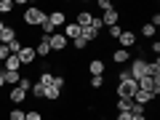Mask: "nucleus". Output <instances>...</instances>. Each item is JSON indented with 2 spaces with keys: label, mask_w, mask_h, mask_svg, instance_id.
<instances>
[{
  "label": "nucleus",
  "mask_w": 160,
  "mask_h": 120,
  "mask_svg": "<svg viewBox=\"0 0 160 120\" xmlns=\"http://www.w3.org/2000/svg\"><path fill=\"white\" fill-rule=\"evenodd\" d=\"M139 91V83L136 80L131 78V75H128V69H123V72L118 75V99H131L133 102V93Z\"/></svg>",
  "instance_id": "1"
},
{
  "label": "nucleus",
  "mask_w": 160,
  "mask_h": 120,
  "mask_svg": "<svg viewBox=\"0 0 160 120\" xmlns=\"http://www.w3.org/2000/svg\"><path fill=\"white\" fill-rule=\"evenodd\" d=\"M46 16H48V13L43 11V8H27L24 16H22V22L27 24V27H40V24L46 22Z\"/></svg>",
  "instance_id": "2"
},
{
  "label": "nucleus",
  "mask_w": 160,
  "mask_h": 120,
  "mask_svg": "<svg viewBox=\"0 0 160 120\" xmlns=\"http://www.w3.org/2000/svg\"><path fill=\"white\" fill-rule=\"evenodd\" d=\"M16 56H19V62H22V67H29V64H35V59H38V56H35V48L27 46V43L22 46V51H19Z\"/></svg>",
  "instance_id": "3"
},
{
  "label": "nucleus",
  "mask_w": 160,
  "mask_h": 120,
  "mask_svg": "<svg viewBox=\"0 0 160 120\" xmlns=\"http://www.w3.org/2000/svg\"><path fill=\"white\" fill-rule=\"evenodd\" d=\"M118 43H120V48L131 51V48L136 46V32H133V29H123V35L118 38Z\"/></svg>",
  "instance_id": "4"
},
{
  "label": "nucleus",
  "mask_w": 160,
  "mask_h": 120,
  "mask_svg": "<svg viewBox=\"0 0 160 120\" xmlns=\"http://www.w3.org/2000/svg\"><path fill=\"white\" fill-rule=\"evenodd\" d=\"M62 35H64L67 40H78L80 35H83V27H80V24H75V22H67V24L62 27Z\"/></svg>",
  "instance_id": "5"
},
{
  "label": "nucleus",
  "mask_w": 160,
  "mask_h": 120,
  "mask_svg": "<svg viewBox=\"0 0 160 120\" xmlns=\"http://www.w3.org/2000/svg\"><path fill=\"white\" fill-rule=\"evenodd\" d=\"M128 75H131L133 80L144 78V75H147V62H144V59H136V62L131 64V69H128Z\"/></svg>",
  "instance_id": "6"
},
{
  "label": "nucleus",
  "mask_w": 160,
  "mask_h": 120,
  "mask_svg": "<svg viewBox=\"0 0 160 120\" xmlns=\"http://www.w3.org/2000/svg\"><path fill=\"white\" fill-rule=\"evenodd\" d=\"M102 24L104 27H115V24H120V11L118 8H109V11H104V16H102Z\"/></svg>",
  "instance_id": "7"
},
{
  "label": "nucleus",
  "mask_w": 160,
  "mask_h": 120,
  "mask_svg": "<svg viewBox=\"0 0 160 120\" xmlns=\"http://www.w3.org/2000/svg\"><path fill=\"white\" fill-rule=\"evenodd\" d=\"M67 43H69V40L64 38L62 32H56V35H51V38H48V46H51V51H64V48H67Z\"/></svg>",
  "instance_id": "8"
},
{
  "label": "nucleus",
  "mask_w": 160,
  "mask_h": 120,
  "mask_svg": "<svg viewBox=\"0 0 160 120\" xmlns=\"http://www.w3.org/2000/svg\"><path fill=\"white\" fill-rule=\"evenodd\" d=\"M48 22H51L56 29H62L64 24H67V16H64V11H62V8H53V11L48 13Z\"/></svg>",
  "instance_id": "9"
},
{
  "label": "nucleus",
  "mask_w": 160,
  "mask_h": 120,
  "mask_svg": "<svg viewBox=\"0 0 160 120\" xmlns=\"http://www.w3.org/2000/svg\"><path fill=\"white\" fill-rule=\"evenodd\" d=\"M48 53H51V46H48V38H40V43L35 46V56H38V59H48Z\"/></svg>",
  "instance_id": "10"
},
{
  "label": "nucleus",
  "mask_w": 160,
  "mask_h": 120,
  "mask_svg": "<svg viewBox=\"0 0 160 120\" xmlns=\"http://www.w3.org/2000/svg\"><path fill=\"white\" fill-rule=\"evenodd\" d=\"M8 99H11V104H16V107H19V104H22L24 99H27V91H22L19 86H13L11 91H8Z\"/></svg>",
  "instance_id": "11"
},
{
  "label": "nucleus",
  "mask_w": 160,
  "mask_h": 120,
  "mask_svg": "<svg viewBox=\"0 0 160 120\" xmlns=\"http://www.w3.org/2000/svg\"><path fill=\"white\" fill-rule=\"evenodd\" d=\"M149 102H155V96L149 91H136L133 93V104H142V107H147Z\"/></svg>",
  "instance_id": "12"
},
{
  "label": "nucleus",
  "mask_w": 160,
  "mask_h": 120,
  "mask_svg": "<svg viewBox=\"0 0 160 120\" xmlns=\"http://www.w3.org/2000/svg\"><path fill=\"white\" fill-rule=\"evenodd\" d=\"M3 69H6V72H19V69H22V62H19V56H8L6 62H3Z\"/></svg>",
  "instance_id": "13"
},
{
  "label": "nucleus",
  "mask_w": 160,
  "mask_h": 120,
  "mask_svg": "<svg viewBox=\"0 0 160 120\" xmlns=\"http://www.w3.org/2000/svg\"><path fill=\"white\" fill-rule=\"evenodd\" d=\"M11 40H16V29L13 27H3V32H0V46H8Z\"/></svg>",
  "instance_id": "14"
},
{
  "label": "nucleus",
  "mask_w": 160,
  "mask_h": 120,
  "mask_svg": "<svg viewBox=\"0 0 160 120\" xmlns=\"http://www.w3.org/2000/svg\"><path fill=\"white\" fill-rule=\"evenodd\" d=\"M128 59H131V51H126V48H118V51H112V62H115V64H126Z\"/></svg>",
  "instance_id": "15"
},
{
  "label": "nucleus",
  "mask_w": 160,
  "mask_h": 120,
  "mask_svg": "<svg viewBox=\"0 0 160 120\" xmlns=\"http://www.w3.org/2000/svg\"><path fill=\"white\" fill-rule=\"evenodd\" d=\"M88 72H91V78L93 75H102L104 72V62L102 59H91V62H88Z\"/></svg>",
  "instance_id": "16"
},
{
  "label": "nucleus",
  "mask_w": 160,
  "mask_h": 120,
  "mask_svg": "<svg viewBox=\"0 0 160 120\" xmlns=\"http://www.w3.org/2000/svg\"><path fill=\"white\" fill-rule=\"evenodd\" d=\"M40 86H46V88H51L53 86V72H48V67L46 69H40V80H38Z\"/></svg>",
  "instance_id": "17"
},
{
  "label": "nucleus",
  "mask_w": 160,
  "mask_h": 120,
  "mask_svg": "<svg viewBox=\"0 0 160 120\" xmlns=\"http://www.w3.org/2000/svg\"><path fill=\"white\" fill-rule=\"evenodd\" d=\"M91 19H93L91 11H80L78 19H75V24H80V27H88V24H91Z\"/></svg>",
  "instance_id": "18"
},
{
  "label": "nucleus",
  "mask_w": 160,
  "mask_h": 120,
  "mask_svg": "<svg viewBox=\"0 0 160 120\" xmlns=\"http://www.w3.org/2000/svg\"><path fill=\"white\" fill-rule=\"evenodd\" d=\"M29 93H32L35 99H46V86H40V83H32V88H29Z\"/></svg>",
  "instance_id": "19"
},
{
  "label": "nucleus",
  "mask_w": 160,
  "mask_h": 120,
  "mask_svg": "<svg viewBox=\"0 0 160 120\" xmlns=\"http://www.w3.org/2000/svg\"><path fill=\"white\" fill-rule=\"evenodd\" d=\"M40 29H43V38H51V35H56V27L48 22V16H46V22L40 24Z\"/></svg>",
  "instance_id": "20"
},
{
  "label": "nucleus",
  "mask_w": 160,
  "mask_h": 120,
  "mask_svg": "<svg viewBox=\"0 0 160 120\" xmlns=\"http://www.w3.org/2000/svg\"><path fill=\"white\" fill-rule=\"evenodd\" d=\"M115 107H118V112H131L133 102H131V99H118V104H115Z\"/></svg>",
  "instance_id": "21"
},
{
  "label": "nucleus",
  "mask_w": 160,
  "mask_h": 120,
  "mask_svg": "<svg viewBox=\"0 0 160 120\" xmlns=\"http://www.w3.org/2000/svg\"><path fill=\"white\" fill-rule=\"evenodd\" d=\"M22 46H24V43H22V40H19V38H16V40H11V43H8L6 48H8V53H11V56H16V53L22 51Z\"/></svg>",
  "instance_id": "22"
},
{
  "label": "nucleus",
  "mask_w": 160,
  "mask_h": 120,
  "mask_svg": "<svg viewBox=\"0 0 160 120\" xmlns=\"http://www.w3.org/2000/svg\"><path fill=\"white\" fill-rule=\"evenodd\" d=\"M80 38L86 40V43H91V40L99 38V32H96V29H91V27H83V35H80Z\"/></svg>",
  "instance_id": "23"
},
{
  "label": "nucleus",
  "mask_w": 160,
  "mask_h": 120,
  "mask_svg": "<svg viewBox=\"0 0 160 120\" xmlns=\"http://www.w3.org/2000/svg\"><path fill=\"white\" fill-rule=\"evenodd\" d=\"M3 75H6V83H8V86H16V83H19V78H22V72H6V69H3Z\"/></svg>",
  "instance_id": "24"
},
{
  "label": "nucleus",
  "mask_w": 160,
  "mask_h": 120,
  "mask_svg": "<svg viewBox=\"0 0 160 120\" xmlns=\"http://www.w3.org/2000/svg\"><path fill=\"white\" fill-rule=\"evenodd\" d=\"M59 96H62V88H56V86L46 88V99H48V102H56Z\"/></svg>",
  "instance_id": "25"
},
{
  "label": "nucleus",
  "mask_w": 160,
  "mask_h": 120,
  "mask_svg": "<svg viewBox=\"0 0 160 120\" xmlns=\"http://www.w3.org/2000/svg\"><path fill=\"white\" fill-rule=\"evenodd\" d=\"M13 6H16L13 0H0V16H6V13H11V11H13Z\"/></svg>",
  "instance_id": "26"
},
{
  "label": "nucleus",
  "mask_w": 160,
  "mask_h": 120,
  "mask_svg": "<svg viewBox=\"0 0 160 120\" xmlns=\"http://www.w3.org/2000/svg\"><path fill=\"white\" fill-rule=\"evenodd\" d=\"M107 35H109L112 40H118L120 35H123V27H120V24H115V27H107Z\"/></svg>",
  "instance_id": "27"
},
{
  "label": "nucleus",
  "mask_w": 160,
  "mask_h": 120,
  "mask_svg": "<svg viewBox=\"0 0 160 120\" xmlns=\"http://www.w3.org/2000/svg\"><path fill=\"white\" fill-rule=\"evenodd\" d=\"M24 115H27V112H24V109H19V107H13L11 112H8V120H24Z\"/></svg>",
  "instance_id": "28"
},
{
  "label": "nucleus",
  "mask_w": 160,
  "mask_h": 120,
  "mask_svg": "<svg viewBox=\"0 0 160 120\" xmlns=\"http://www.w3.org/2000/svg\"><path fill=\"white\" fill-rule=\"evenodd\" d=\"M16 86L22 88V91H27V93H29V88H32V80H29V78H24V75H22V78H19V83H16Z\"/></svg>",
  "instance_id": "29"
},
{
  "label": "nucleus",
  "mask_w": 160,
  "mask_h": 120,
  "mask_svg": "<svg viewBox=\"0 0 160 120\" xmlns=\"http://www.w3.org/2000/svg\"><path fill=\"white\" fill-rule=\"evenodd\" d=\"M91 88H93V91L104 88V78H102V75H93V78H91Z\"/></svg>",
  "instance_id": "30"
},
{
  "label": "nucleus",
  "mask_w": 160,
  "mask_h": 120,
  "mask_svg": "<svg viewBox=\"0 0 160 120\" xmlns=\"http://www.w3.org/2000/svg\"><path fill=\"white\" fill-rule=\"evenodd\" d=\"M155 32H158V29H155V27H152L149 22H147V24L142 27V35H144V38H155Z\"/></svg>",
  "instance_id": "31"
},
{
  "label": "nucleus",
  "mask_w": 160,
  "mask_h": 120,
  "mask_svg": "<svg viewBox=\"0 0 160 120\" xmlns=\"http://www.w3.org/2000/svg\"><path fill=\"white\" fill-rule=\"evenodd\" d=\"M24 120H43V115H40L38 109H29V112L24 115Z\"/></svg>",
  "instance_id": "32"
},
{
  "label": "nucleus",
  "mask_w": 160,
  "mask_h": 120,
  "mask_svg": "<svg viewBox=\"0 0 160 120\" xmlns=\"http://www.w3.org/2000/svg\"><path fill=\"white\" fill-rule=\"evenodd\" d=\"M88 27H91V29H96V32H99V29H104V24H102V19H99V16H93Z\"/></svg>",
  "instance_id": "33"
},
{
  "label": "nucleus",
  "mask_w": 160,
  "mask_h": 120,
  "mask_svg": "<svg viewBox=\"0 0 160 120\" xmlns=\"http://www.w3.org/2000/svg\"><path fill=\"white\" fill-rule=\"evenodd\" d=\"M72 46L78 48V51H83V48H88V43H86L83 38H78V40H72Z\"/></svg>",
  "instance_id": "34"
},
{
  "label": "nucleus",
  "mask_w": 160,
  "mask_h": 120,
  "mask_svg": "<svg viewBox=\"0 0 160 120\" xmlns=\"http://www.w3.org/2000/svg\"><path fill=\"white\" fill-rule=\"evenodd\" d=\"M149 51L155 53V59L160 56V40H152V46H149Z\"/></svg>",
  "instance_id": "35"
},
{
  "label": "nucleus",
  "mask_w": 160,
  "mask_h": 120,
  "mask_svg": "<svg viewBox=\"0 0 160 120\" xmlns=\"http://www.w3.org/2000/svg\"><path fill=\"white\" fill-rule=\"evenodd\" d=\"M8 56H11V53H8V48H6V46H0V62H6Z\"/></svg>",
  "instance_id": "36"
},
{
  "label": "nucleus",
  "mask_w": 160,
  "mask_h": 120,
  "mask_svg": "<svg viewBox=\"0 0 160 120\" xmlns=\"http://www.w3.org/2000/svg\"><path fill=\"white\" fill-rule=\"evenodd\" d=\"M99 8H102V11H109V8H112V3H109V0H99Z\"/></svg>",
  "instance_id": "37"
},
{
  "label": "nucleus",
  "mask_w": 160,
  "mask_h": 120,
  "mask_svg": "<svg viewBox=\"0 0 160 120\" xmlns=\"http://www.w3.org/2000/svg\"><path fill=\"white\" fill-rule=\"evenodd\" d=\"M149 24H152V27H160V13H152V19H149Z\"/></svg>",
  "instance_id": "38"
},
{
  "label": "nucleus",
  "mask_w": 160,
  "mask_h": 120,
  "mask_svg": "<svg viewBox=\"0 0 160 120\" xmlns=\"http://www.w3.org/2000/svg\"><path fill=\"white\" fill-rule=\"evenodd\" d=\"M115 120H131V112H118V118Z\"/></svg>",
  "instance_id": "39"
},
{
  "label": "nucleus",
  "mask_w": 160,
  "mask_h": 120,
  "mask_svg": "<svg viewBox=\"0 0 160 120\" xmlns=\"http://www.w3.org/2000/svg\"><path fill=\"white\" fill-rule=\"evenodd\" d=\"M131 120H147V115H131Z\"/></svg>",
  "instance_id": "40"
},
{
  "label": "nucleus",
  "mask_w": 160,
  "mask_h": 120,
  "mask_svg": "<svg viewBox=\"0 0 160 120\" xmlns=\"http://www.w3.org/2000/svg\"><path fill=\"white\" fill-rule=\"evenodd\" d=\"M6 86V75H3V69H0V88Z\"/></svg>",
  "instance_id": "41"
},
{
  "label": "nucleus",
  "mask_w": 160,
  "mask_h": 120,
  "mask_svg": "<svg viewBox=\"0 0 160 120\" xmlns=\"http://www.w3.org/2000/svg\"><path fill=\"white\" fill-rule=\"evenodd\" d=\"M3 27H6V22H3V19H0V32H3Z\"/></svg>",
  "instance_id": "42"
}]
</instances>
